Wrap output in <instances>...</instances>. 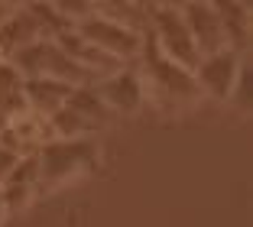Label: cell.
Here are the masks:
<instances>
[{"label":"cell","mask_w":253,"mask_h":227,"mask_svg":"<svg viewBox=\"0 0 253 227\" xmlns=\"http://www.w3.org/2000/svg\"><path fill=\"white\" fill-rule=\"evenodd\" d=\"M140 81L143 91H146V104L159 110H169V114H179V110H192L201 101V91L195 85V75L188 68L175 65L163 55V52L153 45V39L146 36L140 52Z\"/></svg>","instance_id":"cell-1"},{"label":"cell","mask_w":253,"mask_h":227,"mask_svg":"<svg viewBox=\"0 0 253 227\" xmlns=\"http://www.w3.org/2000/svg\"><path fill=\"white\" fill-rule=\"evenodd\" d=\"M36 191L39 195H52L78 179L91 176L97 169V146L91 136L84 139H49L36 153Z\"/></svg>","instance_id":"cell-2"},{"label":"cell","mask_w":253,"mask_h":227,"mask_svg":"<svg viewBox=\"0 0 253 227\" xmlns=\"http://www.w3.org/2000/svg\"><path fill=\"white\" fill-rule=\"evenodd\" d=\"M16 65V72L23 78H49V81H65L72 88H84V85H94L88 72L75 59H68L65 49H62L55 39H36L33 45L20 49L10 59Z\"/></svg>","instance_id":"cell-3"},{"label":"cell","mask_w":253,"mask_h":227,"mask_svg":"<svg viewBox=\"0 0 253 227\" xmlns=\"http://www.w3.org/2000/svg\"><path fill=\"white\" fill-rule=\"evenodd\" d=\"M146 36L153 39V45L169 62L188 68V72H195V65L201 62L198 49L192 43V33H188L185 20H182V10L175 3H153V7H146Z\"/></svg>","instance_id":"cell-4"},{"label":"cell","mask_w":253,"mask_h":227,"mask_svg":"<svg viewBox=\"0 0 253 227\" xmlns=\"http://www.w3.org/2000/svg\"><path fill=\"white\" fill-rule=\"evenodd\" d=\"M75 33L88 45H94L97 52L117 59L120 65L140 59L143 43H146V33L133 30V26H124V23L111 20V16H104V13H97L94 3H91V13L84 16L82 23H75Z\"/></svg>","instance_id":"cell-5"},{"label":"cell","mask_w":253,"mask_h":227,"mask_svg":"<svg viewBox=\"0 0 253 227\" xmlns=\"http://www.w3.org/2000/svg\"><path fill=\"white\" fill-rule=\"evenodd\" d=\"M97 101L107 107V114H120V117H136L143 107H146V91H143L140 72L133 65H124L117 72L97 78L94 85Z\"/></svg>","instance_id":"cell-6"},{"label":"cell","mask_w":253,"mask_h":227,"mask_svg":"<svg viewBox=\"0 0 253 227\" xmlns=\"http://www.w3.org/2000/svg\"><path fill=\"white\" fill-rule=\"evenodd\" d=\"M244 65V55L224 49L214 52V55H205V59L195 65V85H198L201 97H214V101H227L234 91V81H237V72Z\"/></svg>","instance_id":"cell-7"},{"label":"cell","mask_w":253,"mask_h":227,"mask_svg":"<svg viewBox=\"0 0 253 227\" xmlns=\"http://www.w3.org/2000/svg\"><path fill=\"white\" fill-rule=\"evenodd\" d=\"M49 139H52L49 120L39 117V114H33V110H23V114H16V117L3 120V127H0V143L10 146L20 156H33L39 146H45Z\"/></svg>","instance_id":"cell-8"},{"label":"cell","mask_w":253,"mask_h":227,"mask_svg":"<svg viewBox=\"0 0 253 227\" xmlns=\"http://www.w3.org/2000/svg\"><path fill=\"white\" fill-rule=\"evenodd\" d=\"M182 20H185L188 33H192V43L198 49V55H214V52H224V30L221 20H217L214 3H182Z\"/></svg>","instance_id":"cell-9"},{"label":"cell","mask_w":253,"mask_h":227,"mask_svg":"<svg viewBox=\"0 0 253 227\" xmlns=\"http://www.w3.org/2000/svg\"><path fill=\"white\" fill-rule=\"evenodd\" d=\"M36 39H45L39 20L33 16L30 7H16L7 20L0 23V59H13L16 52L33 45Z\"/></svg>","instance_id":"cell-10"},{"label":"cell","mask_w":253,"mask_h":227,"mask_svg":"<svg viewBox=\"0 0 253 227\" xmlns=\"http://www.w3.org/2000/svg\"><path fill=\"white\" fill-rule=\"evenodd\" d=\"M72 85L65 81H49V78H23V101H26V110L39 114V117H52L72 97Z\"/></svg>","instance_id":"cell-11"},{"label":"cell","mask_w":253,"mask_h":227,"mask_svg":"<svg viewBox=\"0 0 253 227\" xmlns=\"http://www.w3.org/2000/svg\"><path fill=\"white\" fill-rule=\"evenodd\" d=\"M36 195H39L36 191V156H23L13 172L0 182V198H3L7 214H13V211H23Z\"/></svg>","instance_id":"cell-12"},{"label":"cell","mask_w":253,"mask_h":227,"mask_svg":"<svg viewBox=\"0 0 253 227\" xmlns=\"http://www.w3.org/2000/svg\"><path fill=\"white\" fill-rule=\"evenodd\" d=\"M217 20L224 30V45L237 55H244L250 45V23H253V10L247 3H214Z\"/></svg>","instance_id":"cell-13"},{"label":"cell","mask_w":253,"mask_h":227,"mask_svg":"<svg viewBox=\"0 0 253 227\" xmlns=\"http://www.w3.org/2000/svg\"><path fill=\"white\" fill-rule=\"evenodd\" d=\"M26 110L23 101V75L16 72V65L10 59H0V117L10 120L16 114Z\"/></svg>","instance_id":"cell-14"},{"label":"cell","mask_w":253,"mask_h":227,"mask_svg":"<svg viewBox=\"0 0 253 227\" xmlns=\"http://www.w3.org/2000/svg\"><path fill=\"white\" fill-rule=\"evenodd\" d=\"M253 72H250V62L244 59V65H240V72H237V81H234V91H231V97L227 101L234 104L237 110H250V97H253Z\"/></svg>","instance_id":"cell-15"},{"label":"cell","mask_w":253,"mask_h":227,"mask_svg":"<svg viewBox=\"0 0 253 227\" xmlns=\"http://www.w3.org/2000/svg\"><path fill=\"white\" fill-rule=\"evenodd\" d=\"M20 159H23L20 153H13L10 146H3V143H0V182H3V179H7L10 172H13V169H16V162H20Z\"/></svg>","instance_id":"cell-16"},{"label":"cell","mask_w":253,"mask_h":227,"mask_svg":"<svg viewBox=\"0 0 253 227\" xmlns=\"http://www.w3.org/2000/svg\"><path fill=\"white\" fill-rule=\"evenodd\" d=\"M13 10H16V3H0V23L7 20V16L13 13Z\"/></svg>","instance_id":"cell-17"},{"label":"cell","mask_w":253,"mask_h":227,"mask_svg":"<svg viewBox=\"0 0 253 227\" xmlns=\"http://www.w3.org/2000/svg\"><path fill=\"white\" fill-rule=\"evenodd\" d=\"M7 218V208H3V198H0V221Z\"/></svg>","instance_id":"cell-18"}]
</instances>
